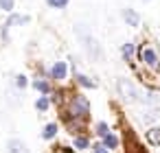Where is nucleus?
<instances>
[{
  "mask_svg": "<svg viewBox=\"0 0 160 153\" xmlns=\"http://www.w3.org/2000/svg\"><path fill=\"white\" fill-rule=\"evenodd\" d=\"M88 114H90V103H88V98L81 96V94L72 96V101H70V116L77 118V120H83V118H88Z\"/></svg>",
  "mask_w": 160,
  "mask_h": 153,
  "instance_id": "obj_1",
  "label": "nucleus"
},
{
  "mask_svg": "<svg viewBox=\"0 0 160 153\" xmlns=\"http://www.w3.org/2000/svg\"><path fill=\"white\" fill-rule=\"evenodd\" d=\"M116 88H118V94H121V98H123L125 103H134V101L138 98V90L132 85V81H127V79H118Z\"/></svg>",
  "mask_w": 160,
  "mask_h": 153,
  "instance_id": "obj_2",
  "label": "nucleus"
},
{
  "mask_svg": "<svg viewBox=\"0 0 160 153\" xmlns=\"http://www.w3.org/2000/svg\"><path fill=\"white\" fill-rule=\"evenodd\" d=\"M27 22H29V18H27V16H11V18H9V22L2 26V37H5V40H9V33H7V31H9V26H13V24H27Z\"/></svg>",
  "mask_w": 160,
  "mask_h": 153,
  "instance_id": "obj_3",
  "label": "nucleus"
},
{
  "mask_svg": "<svg viewBox=\"0 0 160 153\" xmlns=\"http://www.w3.org/2000/svg\"><path fill=\"white\" fill-rule=\"evenodd\" d=\"M140 57H142V61H145L149 68H156V66H158V55H156L151 48H147V50H140Z\"/></svg>",
  "mask_w": 160,
  "mask_h": 153,
  "instance_id": "obj_4",
  "label": "nucleus"
},
{
  "mask_svg": "<svg viewBox=\"0 0 160 153\" xmlns=\"http://www.w3.org/2000/svg\"><path fill=\"white\" fill-rule=\"evenodd\" d=\"M66 72H68V68H66V64H64V61H57V64L53 66V70H51V74H53V79H55V81L66 79Z\"/></svg>",
  "mask_w": 160,
  "mask_h": 153,
  "instance_id": "obj_5",
  "label": "nucleus"
},
{
  "mask_svg": "<svg viewBox=\"0 0 160 153\" xmlns=\"http://www.w3.org/2000/svg\"><path fill=\"white\" fill-rule=\"evenodd\" d=\"M9 153H29V149L22 140H9Z\"/></svg>",
  "mask_w": 160,
  "mask_h": 153,
  "instance_id": "obj_6",
  "label": "nucleus"
},
{
  "mask_svg": "<svg viewBox=\"0 0 160 153\" xmlns=\"http://www.w3.org/2000/svg\"><path fill=\"white\" fill-rule=\"evenodd\" d=\"M123 18L127 20L129 26H138V22H140V20H138V13H136L134 9H125V11H123Z\"/></svg>",
  "mask_w": 160,
  "mask_h": 153,
  "instance_id": "obj_7",
  "label": "nucleus"
},
{
  "mask_svg": "<svg viewBox=\"0 0 160 153\" xmlns=\"http://www.w3.org/2000/svg\"><path fill=\"white\" fill-rule=\"evenodd\" d=\"M147 140L153 144V146H160V127H151L147 131Z\"/></svg>",
  "mask_w": 160,
  "mask_h": 153,
  "instance_id": "obj_8",
  "label": "nucleus"
},
{
  "mask_svg": "<svg viewBox=\"0 0 160 153\" xmlns=\"http://www.w3.org/2000/svg\"><path fill=\"white\" fill-rule=\"evenodd\" d=\"M103 144H105L108 149H116V146H118V138L112 136V133H108V136H103Z\"/></svg>",
  "mask_w": 160,
  "mask_h": 153,
  "instance_id": "obj_9",
  "label": "nucleus"
},
{
  "mask_svg": "<svg viewBox=\"0 0 160 153\" xmlns=\"http://www.w3.org/2000/svg\"><path fill=\"white\" fill-rule=\"evenodd\" d=\"M55 133H57V125H55V122H51V125H46V127H44V133H42V136H44L46 140H51V138H55Z\"/></svg>",
  "mask_w": 160,
  "mask_h": 153,
  "instance_id": "obj_10",
  "label": "nucleus"
},
{
  "mask_svg": "<svg viewBox=\"0 0 160 153\" xmlns=\"http://www.w3.org/2000/svg\"><path fill=\"white\" fill-rule=\"evenodd\" d=\"M121 53H123V57H125V59H132L134 46H132V44H123V46H121Z\"/></svg>",
  "mask_w": 160,
  "mask_h": 153,
  "instance_id": "obj_11",
  "label": "nucleus"
},
{
  "mask_svg": "<svg viewBox=\"0 0 160 153\" xmlns=\"http://www.w3.org/2000/svg\"><path fill=\"white\" fill-rule=\"evenodd\" d=\"M13 5H16V0H0V9L2 11H13Z\"/></svg>",
  "mask_w": 160,
  "mask_h": 153,
  "instance_id": "obj_12",
  "label": "nucleus"
},
{
  "mask_svg": "<svg viewBox=\"0 0 160 153\" xmlns=\"http://www.w3.org/2000/svg\"><path fill=\"white\" fill-rule=\"evenodd\" d=\"M46 2L53 7V9H64L68 5V0H46Z\"/></svg>",
  "mask_w": 160,
  "mask_h": 153,
  "instance_id": "obj_13",
  "label": "nucleus"
},
{
  "mask_svg": "<svg viewBox=\"0 0 160 153\" xmlns=\"http://www.w3.org/2000/svg\"><path fill=\"white\" fill-rule=\"evenodd\" d=\"M35 107H38L40 112H46V109H48V98H46V96H42V98H38V103H35Z\"/></svg>",
  "mask_w": 160,
  "mask_h": 153,
  "instance_id": "obj_14",
  "label": "nucleus"
},
{
  "mask_svg": "<svg viewBox=\"0 0 160 153\" xmlns=\"http://www.w3.org/2000/svg\"><path fill=\"white\" fill-rule=\"evenodd\" d=\"M97 133L103 138V136H108V133H110V127H108L105 122H99V125H97Z\"/></svg>",
  "mask_w": 160,
  "mask_h": 153,
  "instance_id": "obj_15",
  "label": "nucleus"
},
{
  "mask_svg": "<svg viewBox=\"0 0 160 153\" xmlns=\"http://www.w3.org/2000/svg\"><path fill=\"white\" fill-rule=\"evenodd\" d=\"M79 83L81 85H86V88H94V81H90L88 77H83V74H79Z\"/></svg>",
  "mask_w": 160,
  "mask_h": 153,
  "instance_id": "obj_16",
  "label": "nucleus"
},
{
  "mask_svg": "<svg viewBox=\"0 0 160 153\" xmlns=\"http://www.w3.org/2000/svg\"><path fill=\"white\" fill-rule=\"evenodd\" d=\"M33 85H35V90H40V92H48V83H46V81H35Z\"/></svg>",
  "mask_w": 160,
  "mask_h": 153,
  "instance_id": "obj_17",
  "label": "nucleus"
},
{
  "mask_svg": "<svg viewBox=\"0 0 160 153\" xmlns=\"http://www.w3.org/2000/svg\"><path fill=\"white\" fill-rule=\"evenodd\" d=\"M75 146L77 149H88V140L86 138H75Z\"/></svg>",
  "mask_w": 160,
  "mask_h": 153,
  "instance_id": "obj_18",
  "label": "nucleus"
},
{
  "mask_svg": "<svg viewBox=\"0 0 160 153\" xmlns=\"http://www.w3.org/2000/svg\"><path fill=\"white\" fill-rule=\"evenodd\" d=\"M16 85H18V88H27V77H24V74H18V77H16Z\"/></svg>",
  "mask_w": 160,
  "mask_h": 153,
  "instance_id": "obj_19",
  "label": "nucleus"
},
{
  "mask_svg": "<svg viewBox=\"0 0 160 153\" xmlns=\"http://www.w3.org/2000/svg\"><path fill=\"white\" fill-rule=\"evenodd\" d=\"M94 153H108V146L105 144H97L94 146Z\"/></svg>",
  "mask_w": 160,
  "mask_h": 153,
  "instance_id": "obj_20",
  "label": "nucleus"
}]
</instances>
